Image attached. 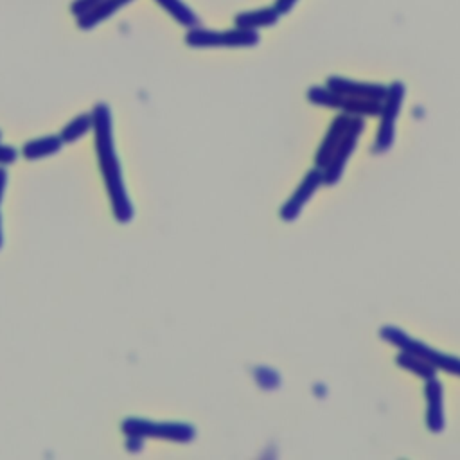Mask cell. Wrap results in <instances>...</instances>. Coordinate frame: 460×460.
<instances>
[{
    "instance_id": "6da1fadb",
    "label": "cell",
    "mask_w": 460,
    "mask_h": 460,
    "mask_svg": "<svg viewBox=\"0 0 460 460\" xmlns=\"http://www.w3.org/2000/svg\"><path fill=\"white\" fill-rule=\"evenodd\" d=\"M92 131H93V146L101 167V176L106 187V194L110 198L111 212L119 223H129L133 219V205L126 192L120 160L115 151L113 142V124H111V110L106 102H97L92 108Z\"/></svg>"
},
{
    "instance_id": "7a4b0ae2",
    "label": "cell",
    "mask_w": 460,
    "mask_h": 460,
    "mask_svg": "<svg viewBox=\"0 0 460 460\" xmlns=\"http://www.w3.org/2000/svg\"><path fill=\"white\" fill-rule=\"evenodd\" d=\"M120 429L126 435V444L131 451L138 449L146 438H160V440L187 444L196 437L194 426L187 422L149 420L140 417H128L126 420H122Z\"/></svg>"
},
{
    "instance_id": "3957f363",
    "label": "cell",
    "mask_w": 460,
    "mask_h": 460,
    "mask_svg": "<svg viewBox=\"0 0 460 460\" xmlns=\"http://www.w3.org/2000/svg\"><path fill=\"white\" fill-rule=\"evenodd\" d=\"M379 338L383 341L394 345L397 350H410V352L420 356L429 365H433L437 370H444L451 376L460 377V358L458 356L435 350L433 347L426 345L420 340L411 338L410 334H406L402 329H399L395 325H381L379 327Z\"/></svg>"
},
{
    "instance_id": "277c9868",
    "label": "cell",
    "mask_w": 460,
    "mask_h": 460,
    "mask_svg": "<svg viewBox=\"0 0 460 460\" xmlns=\"http://www.w3.org/2000/svg\"><path fill=\"white\" fill-rule=\"evenodd\" d=\"M261 36L257 31H246L239 27L232 29H208V27H190L187 29L183 41L190 49H248L259 43Z\"/></svg>"
},
{
    "instance_id": "5b68a950",
    "label": "cell",
    "mask_w": 460,
    "mask_h": 460,
    "mask_svg": "<svg viewBox=\"0 0 460 460\" xmlns=\"http://www.w3.org/2000/svg\"><path fill=\"white\" fill-rule=\"evenodd\" d=\"M305 97L314 106L332 108V110H338L340 113H347L350 117H363V119L376 117V115L379 117V111H381V101L343 95V93H338V92L327 88L325 84L323 86H320V84L309 86Z\"/></svg>"
},
{
    "instance_id": "8992f818",
    "label": "cell",
    "mask_w": 460,
    "mask_h": 460,
    "mask_svg": "<svg viewBox=\"0 0 460 460\" xmlns=\"http://www.w3.org/2000/svg\"><path fill=\"white\" fill-rule=\"evenodd\" d=\"M404 83L401 81H392L388 84L386 95L381 101V111H379V126H377V135L374 140V151L376 153H385L392 147L394 137H395V122L402 108L404 101Z\"/></svg>"
},
{
    "instance_id": "52a82bcc",
    "label": "cell",
    "mask_w": 460,
    "mask_h": 460,
    "mask_svg": "<svg viewBox=\"0 0 460 460\" xmlns=\"http://www.w3.org/2000/svg\"><path fill=\"white\" fill-rule=\"evenodd\" d=\"M363 129H365V119L363 117H352V122H350L343 140L338 144V147L334 149L329 162L322 167L325 185H334V183L340 181V178L345 171V165H347L350 155L354 153L358 138L363 133Z\"/></svg>"
},
{
    "instance_id": "ba28073f",
    "label": "cell",
    "mask_w": 460,
    "mask_h": 460,
    "mask_svg": "<svg viewBox=\"0 0 460 460\" xmlns=\"http://www.w3.org/2000/svg\"><path fill=\"white\" fill-rule=\"evenodd\" d=\"M323 185V171L320 167H313L305 172V176L302 178V181L296 185V189L293 190V194L282 203L279 216L282 221L289 223L295 221L302 208L307 205V201L311 199V196L318 190V187Z\"/></svg>"
},
{
    "instance_id": "9c48e42d",
    "label": "cell",
    "mask_w": 460,
    "mask_h": 460,
    "mask_svg": "<svg viewBox=\"0 0 460 460\" xmlns=\"http://www.w3.org/2000/svg\"><path fill=\"white\" fill-rule=\"evenodd\" d=\"M325 86L350 97L358 99H374V101H383L388 90V84L381 83H367V81H356L341 75H329L325 79Z\"/></svg>"
},
{
    "instance_id": "30bf717a",
    "label": "cell",
    "mask_w": 460,
    "mask_h": 460,
    "mask_svg": "<svg viewBox=\"0 0 460 460\" xmlns=\"http://www.w3.org/2000/svg\"><path fill=\"white\" fill-rule=\"evenodd\" d=\"M424 401H426V428L431 433H440L446 426L444 417V388L437 377L424 381Z\"/></svg>"
},
{
    "instance_id": "8fae6325",
    "label": "cell",
    "mask_w": 460,
    "mask_h": 460,
    "mask_svg": "<svg viewBox=\"0 0 460 460\" xmlns=\"http://www.w3.org/2000/svg\"><path fill=\"white\" fill-rule=\"evenodd\" d=\"M350 122H352V117L347 115V113H340L332 119V122L329 124V128H327V131H325V135H323V138H322V142H320V146L314 153V165L316 167L322 169L329 162L334 149L343 140Z\"/></svg>"
},
{
    "instance_id": "7c38bea8",
    "label": "cell",
    "mask_w": 460,
    "mask_h": 460,
    "mask_svg": "<svg viewBox=\"0 0 460 460\" xmlns=\"http://www.w3.org/2000/svg\"><path fill=\"white\" fill-rule=\"evenodd\" d=\"M280 14L273 5L259 7V9H250V11H241L234 14V25L239 29L246 31H259L266 27H273L279 22Z\"/></svg>"
},
{
    "instance_id": "4fadbf2b",
    "label": "cell",
    "mask_w": 460,
    "mask_h": 460,
    "mask_svg": "<svg viewBox=\"0 0 460 460\" xmlns=\"http://www.w3.org/2000/svg\"><path fill=\"white\" fill-rule=\"evenodd\" d=\"M133 0H102L97 7H93L90 13L75 18V25L81 31H92L95 29L99 23L106 22L108 18H111L119 9L126 7L128 4H131Z\"/></svg>"
},
{
    "instance_id": "5bb4252c",
    "label": "cell",
    "mask_w": 460,
    "mask_h": 460,
    "mask_svg": "<svg viewBox=\"0 0 460 460\" xmlns=\"http://www.w3.org/2000/svg\"><path fill=\"white\" fill-rule=\"evenodd\" d=\"M65 142L59 135H43L38 138H31L22 146V156L27 160H40L61 151Z\"/></svg>"
},
{
    "instance_id": "9a60e30c",
    "label": "cell",
    "mask_w": 460,
    "mask_h": 460,
    "mask_svg": "<svg viewBox=\"0 0 460 460\" xmlns=\"http://www.w3.org/2000/svg\"><path fill=\"white\" fill-rule=\"evenodd\" d=\"M395 363L397 367L415 374L417 377L420 379H431V377H437V368L433 365H429L426 359H422L420 356L410 352V350H399L395 354Z\"/></svg>"
},
{
    "instance_id": "2e32d148",
    "label": "cell",
    "mask_w": 460,
    "mask_h": 460,
    "mask_svg": "<svg viewBox=\"0 0 460 460\" xmlns=\"http://www.w3.org/2000/svg\"><path fill=\"white\" fill-rule=\"evenodd\" d=\"M176 23L185 29L199 25V16L183 0H155Z\"/></svg>"
},
{
    "instance_id": "e0dca14e",
    "label": "cell",
    "mask_w": 460,
    "mask_h": 460,
    "mask_svg": "<svg viewBox=\"0 0 460 460\" xmlns=\"http://www.w3.org/2000/svg\"><path fill=\"white\" fill-rule=\"evenodd\" d=\"M92 124H93V119H92V111L90 113H77L72 120H68L61 131H59V137L65 144H72L75 142L77 138L84 137L90 129H92Z\"/></svg>"
},
{
    "instance_id": "ac0fdd59",
    "label": "cell",
    "mask_w": 460,
    "mask_h": 460,
    "mask_svg": "<svg viewBox=\"0 0 460 460\" xmlns=\"http://www.w3.org/2000/svg\"><path fill=\"white\" fill-rule=\"evenodd\" d=\"M101 2H102V0H72L70 5H68V9H70V13H72L75 18H79V16L90 13V11H92L93 7H97Z\"/></svg>"
},
{
    "instance_id": "d6986e66",
    "label": "cell",
    "mask_w": 460,
    "mask_h": 460,
    "mask_svg": "<svg viewBox=\"0 0 460 460\" xmlns=\"http://www.w3.org/2000/svg\"><path fill=\"white\" fill-rule=\"evenodd\" d=\"M16 158H18V151L13 146L0 142V165H9L16 162Z\"/></svg>"
},
{
    "instance_id": "ffe728a7",
    "label": "cell",
    "mask_w": 460,
    "mask_h": 460,
    "mask_svg": "<svg viewBox=\"0 0 460 460\" xmlns=\"http://www.w3.org/2000/svg\"><path fill=\"white\" fill-rule=\"evenodd\" d=\"M298 0H273V7L277 9V13L282 16V14H288L293 7H295V4H296Z\"/></svg>"
},
{
    "instance_id": "44dd1931",
    "label": "cell",
    "mask_w": 460,
    "mask_h": 460,
    "mask_svg": "<svg viewBox=\"0 0 460 460\" xmlns=\"http://www.w3.org/2000/svg\"><path fill=\"white\" fill-rule=\"evenodd\" d=\"M5 187H7V169H5V165H0V205H2V199L5 194Z\"/></svg>"
},
{
    "instance_id": "7402d4cb",
    "label": "cell",
    "mask_w": 460,
    "mask_h": 460,
    "mask_svg": "<svg viewBox=\"0 0 460 460\" xmlns=\"http://www.w3.org/2000/svg\"><path fill=\"white\" fill-rule=\"evenodd\" d=\"M4 244V232H2V216H0V248Z\"/></svg>"
},
{
    "instance_id": "603a6c76",
    "label": "cell",
    "mask_w": 460,
    "mask_h": 460,
    "mask_svg": "<svg viewBox=\"0 0 460 460\" xmlns=\"http://www.w3.org/2000/svg\"><path fill=\"white\" fill-rule=\"evenodd\" d=\"M0 138H2V133H0Z\"/></svg>"
}]
</instances>
